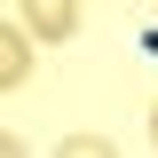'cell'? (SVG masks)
<instances>
[{
    "mask_svg": "<svg viewBox=\"0 0 158 158\" xmlns=\"http://www.w3.org/2000/svg\"><path fill=\"white\" fill-rule=\"evenodd\" d=\"M24 24L40 40H71L79 32V0H24Z\"/></svg>",
    "mask_w": 158,
    "mask_h": 158,
    "instance_id": "6da1fadb",
    "label": "cell"
},
{
    "mask_svg": "<svg viewBox=\"0 0 158 158\" xmlns=\"http://www.w3.org/2000/svg\"><path fill=\"white\" fill-rule=\"evenodd\" d=\"M24 79H32V40L16 24H0V87H24Z\"/></svg>",
    "mask_w": 158,
    "mask_h": 158,
    "instance_id": "7a4b0ae2",
    "label": "cell"
},
{
    "mask_svg": "<svg viewBox=\"0 0 158 158\" xmlns=\"http://www.w3.org/2000/svg\"><path fill=\"white\" fill-rule=\"evenodd\" d=\"M56 158H118V150H111V142H103V135H71V142H63Z\"/></svg>",
    "mask_w": 158,
    "mask_h": 158,
    "instance_id": "3957f363",
    "label": "cell"
},
{
    "mask_svg": "<svg viewBox=\"0 0 158 158\" xmlns=\"http://www.w3.org/2000/svg\"><path fill=\"white\" fill-rule=\"evenodd\" d=\"M0 158H24V142H16V135H0Z\"/></svg>",
    "mask_w": 158,
    "mask_h": 158,
    "instance_id": "277c9868",
    "label": "cell"
},
{
    "mask_svg": "<svg viewBox=\"0 0 158 158\" xmlns=\"http://www.w3.org/2000/svg\"><path fill=\"white\" fill-rule=\"evenodd\" d=\"M150 135H158V111H150Z\"/></svg>",
    "mask_w": 158,
    "mask_h": 158,
    "instance_id": "5b68a950",
    "label": "cell"
}]
</instances>
